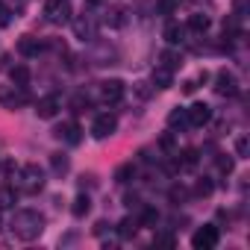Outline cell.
Returning a JSON list of instances; mask_svg holds the SVG:
<instances>
[{
    "mask_svg": "<svg viewBox=\"0 0 250 250\" xmlns=\"http://www.w3.org/2000/svg\"><path fill=\"white\" fill-rule=\"evenodd\" d=\"M9 229L18 241H36L44 232V215L39 209H18L9 221Z\"/></svg>",
    "mask_w": 250,
    "mask_h": 250,
    "instance_id": "6da1fadb",
    "label": "cell"
},
{
    "mask_svg": "<svg viewBox=\"0 0 250 250\" xmlns=\"http://www.w3.org/2000/svg\"><path fill=\"white\" fill-rule=\"evenodd\" d=\"M12 186L18 188V191H24V194H39L42 188H44V171L39 168V165H21L15 174H12Z\"/></svg>",
    "mask_w": 250,
    "mask_h": 250,
    "instance_id": "7a4b0ae2",
    "label": "cell"
},
{
    "mask_svg": "<svg viewBox=\"0 0 250 250\" xmlns=\"http://www.w3.org/2000/svg\"><path fill=\"white\" fill-rule=\"evenodd\" d=\"M44 15L50 24H68L71 21V0H47Z\"/></svg>",
    "mask_w": 250,
    "mask_h": 250,
    "instance_id": "3957f363",
    "label": "cell"
},
{
    "mask_svg": "<svg viewBox=\"0 0 250 250\" xmlns=\"http://www.w3.org/2000/svg\"><path fill=\"white\" fill-rule=\"evenodd\" d=\"M218 238H221L218 227H215V224H206V227H200V229L191 235V247H194V250H212V247L218 244Z\"/></svg>",
    "mask_w": 250,
    "mask_h": 250,
    "instance_id": "277c9868",
    "label": "cell"
},
{
    "mask_svg": "<svg viewBox=\"0 0 250 250\" xmlns=\"http://www.w3.org/2000/svg\"><path fill=\"white\" fill-rule=\"evenodd\" d=\"M24 103H27V91L21 85H3V88H0V106H3V109L15 112Z\"/></svg>",
    "mask_w": 250,
    "mask_h": 250,
    "instance_id": "5b68a950",
    "label": "cell"
},
{
    "mask_svg": "<svg viewBox=\"0 0 250 250\" xmlns=\"http://www.w3.org/2000/svg\"><path fill=\"white\" fill-rule=\"evenodd\" d=\"M115 130H118V118L112 112H103V115H97L91 121V136L94 139H109Z\"/></svg>",
    "mask_w": 250,
    "mask_h": 250,
    "instance_id": "8992f818",
    "label": "cell"
},
{
    "mask_svg": "<svg viewBox=\"0 0 250 250\" xmlns=\"http://www.w3.org/2000/svg\"><path fill=\"white\" fill-rule=\"evenodd\" d=\"M186 118H188V127H206L212 121V106L209 103H191L186 109Z\"/></svg>",
    "mask_w": 250,
    "mask_h": 250,
    "instance_id": "52a82bcc",
    "label": "cell"
},
{
    "mask_svg": "<svg viewBox=\"0 0 250 250\" xmlns=\"http://www.w3.org/2000/svg\"><path fill=\"white\" fill-rule=\"evenodd\" d=\"M215 91L221 94V97H235L238 94V80H235V74L232 71H218V77H215Z\"/></svg>",
    "mask_w": 250,
    "mask_h": 250,
    "instance_id": "ba28073f",
    "label": "cell"
},
{
    "mask_svg": "<svg viewBox=\"0 0 250 250\" xmlns=\"http://www.w3.org/2000/svg\"><path fill=\"white\" fill-rule=\"evenodd\" d=\"M53 136H56L59 142L71 145V147L83 142V130H80V124H74V121H65V124H59V127L53 130Z\"/></svg>",
    "mask_w": 250,
    "mask_h": 250,
    "instance_id": "9c48e42d",
    "label": "cell"
},
{
    "mask_svg": "<svg viewBox=\"0 0 250 250\" xmlns=\"http://www.w3.org/2000/svg\"><path fill=\"white\" fill-rule=\"evenodd\" d=\"M74 36H77L80 42H91V39L97 36L94 18H91V15H77V18H74Z\"/></svg>",
    "mask_w": 250,
    "mask_h": 250,
    "instance_id": "30bf717a",
    "label": "cell"
},
{
    "mask_svg": "<svg viewBox=\"0 0 250 250\" xmlns=\"http://www.w3.org/2000/svg\"><path fill=\"white\" fill-rule=\"evenodd\" d=\"M124 91H127V88H124L121 80H103L100 83V97L106 103H121L124 100Z\"/></svg>",
    "mask_w": 250,
    "mask_h": 250,
    "instance_id": "8fae6325",
    "label": "cell"
},
{
    "mask_svg": "<svg viewBox=\"0 0 250 250\" xmlns=\"http://www.w3.org/2000/svg\"><path fill=\"white\" fill-rule=\"evenodd\" d=\"M59 109H62V97H59V94H47V97H42V100L36 103V115L44 118V121L53 118Z\"/></svg>",
    "mask_w": 250,
    "mask_h": 250,
    "instance_id": "7c38bea8",
    "label": "cell"
},
{
    "mask_svg": "<svg viewBox=\"0 0 250 250\" xmlns=\"http://www.w3.org/2000/svg\"><path fill=\"white\" fill-rule=\"evenodd\" d=\"M42 50H44V44H42L36 36H21V42H18V53H21V56L33 59V56H39Z\"/></svg>",
    "mask_w": 250,
    "mask_h": 250,
    "instance_id": "4fadbf2b",
    "label": "cell"
},
{
    "mask_svg": "<svg viewBox=\"0 0 250 250\" xmlns=\"http://www.w3.org/2000/svg\"><path fill=\"white\" fill-rule=\"evenodd\" d=\"M171 83H174V71L159 62V65L153 68V85H156V88H171Z\"/></svg>",
    "mask_w": 250,
    "mask_h": 250,
    "instance_id": "5bb4252c",
    "label": "cell"
},
{
    "mask_svg": "<svg viewBox=\"0 0 250 250\" xmlns=\"http://www.w3.org/2000/svg\"><path fill=\"white\" fill-rule=\"evenodd\" d=\"M15 203H18V188L0 186V209H15Z\"/></svg>",
    "mask_w": 250,
    "mask_h": 250,
    "instance_id": "9a60e30c",
    "label": "cell"
},
{
    "mask_svg": "<svg viewBox=\"0 0 250 250\" xmlns=\"http://www.w3.org/2000/svg\"><path fill=\"white\" fill-rule=\"evenodd\" d=\"M30 68L27 65H15L12 71H9V80H12V85H21V88H27L30 85Z\"/></svg>",
    "mask_w": 250,
    "mask_h": 250,
    "instance_id": "2e32d148",
    "label": "cell"
},
{
    "mask_svg": "<svg viewBox=\"0 0 250 250\" xmlns=\"http://www.w3.org/2000/svg\"><path fill=\"white\" fill-rule=\"evenodd\" d=\"M50 168H53L56 177H65V174L71 171V159H68L65 153H50Z\"/></svg>",
    "mask_w": 250,
    "mask_h": 250,
    "instance_id": "e0dca14e",
    "label": "cell"
},
{
    "mask_svg": "<svg viewBox=\"0 0 250 250\" xmlns=\"http://www.w3.org/2000/svg\"><path fill=\"white\" fill-rule=\"evenodd\" d=\"M88 209H91V197H88V194H77V197H74V206H71V215H74V218H85Z\"/></svg>",
    "mask_w": 250,
    "mask_h": 250,
    "instance_id": "ac0fdd59",
    "label": "cell"
},
{
    "mask_svg": "<svg viewBox=\"0 0 250 250\" xmlns=\"http://www.w3.org/2000/svg\"><path fill=\"white\" fill-rule=\"evenodd\" d=\"M209 15H203V12H194V15H188V30L191 33H206L209 30Z\"/></svg>",
    "mask_w": 250,
    "mask_h": 250,
    "instance_id": "d6986e66",
    "label": "cell"
},
{
    "mask_svg": "<svg viewBox=\"0 0 250 250\" xmlns=\"http://www.w3.org/2000/svg\"><path fill=\"white\" fill-rule=\"evenodd\" d=\"M177 165H180V168H186V171L197 168V150H194V147H188V150L177 153Z\"/></svg>",
    "mask_w": 250,
    "mask_h": 250,
    "instance_id": "ffe728a7",
    "label": "cell"
},
{
    "mask_svg": "<svg viewBox=\"0 0 250 250\" xmlns=\"http://www.w3.org/2000/svg\"><path fill=\"white\" fill-rule=\"evenodd\" d=\"M106 24H109V27H124V24H127V9L112 6V9L106 12Z\"/></svg>",
    "mask_w": 250,
    "mask_h": 250,
    "instance_id": "44dd1931",
    "label": "cell"
},
{
    "mask_svg": "<svg viewBox=\"0 0 250 250\" xmlns=\"http://www.w3.org/2000/svg\"><path fill=\"white\" fill-rule=\"evenodd\" d=\"M168 127H171V130H177V127H180V130L188 127V118H186V109H183V106H177V109L168 115Z\"/></svg>",
    "mask_w": 250,
    "mask_h": 250,
    "instance_id": "7402d4cb",
    "label": "cell"
},
{
    "mask_svg": "<svg viewBox=\"0 0 250 250\" xmlns=\"http://www.w3.org/2000/svg\"><path fill=\"white\" fill-rule=\"evenodd\" d=\"M136 232H139V221H136V218H124V221L118 224V235H121V238H133Z\"/></svg>",
    "mask_w": 250,
    "mask_h": 250,
    "instance_id": "603a6c76",
    "label": "cell"
},
{
    "mask_svg": "<svg viewBox=\"0 0 250 250\" xmlns=\"http://www.w3.org/2000/svg\"><path fill=\"white\" fill-rule=\"evenodd\" d=\"M136 221H139V227H156V224H159V212H156L153 206H145Z\"/></svg>",
    "mask_w": 250,
    "mask_h": 250,
    "instance_id": "cb8c5ba5",
    "label": "cell"
},
{
    "mask_svg": "<svg viewBox=\"0 0 250 250\" xmlns=\"http://www.w3.org/2000/svg\"><path fill=\"white\" fill-rule=\"evenodd\" d=\"M133 177H136V165H133V162H127V165H121V168L115 171V180H118V183H130Z\"/></svg>",
    "mask_w": 250,
    "mask_h": 250,
    "instance_id": "d4e9b609",
    "label": "cell"
},
{
    "mask_svg": "<svg viewBox=\"0 0 250 250\" xmlns=\"http://www.w3.org/2000/svg\"><path fill=\"white\" fill-rule=\"evenodd\" d=\"M165 42L168 44H180L183 42V27L180 24H168L165 27Z\"/></svg>",
    "mask_w": 250,
    "mask_h": 250,
    "instance_id": "484cf974",
    "label": "cell"
},
{
    "mask_svg": "<svg viewBox=\"0 0 250 250\" xmlns=\"http://www.w3.org/2000/svg\"><path fill=\"white\" fill-rule=\"evenodd\" d=\"M162 65H165V68H171V71H177V68H180L183 62H180V56H177V53L165 50V53H162Z\"/></svg>",
    "mask_w": 250,
    "mask_h": 250,
    "instance_id": "4316f807",
    "label": "cell"
},
{
    "mask_svg": "<svg viewBox=\"0 0 250 250\" xmlns=\"http://www.w3.org/2000/svg\"><path fill=\"white\" fill-rule=\"evenodd\" d=\"M153 244H156V247H174V244H177V238H174L171 232H159V235L153 238Z\"/></svg>",
    "mask_w": 250,
    "mask_h": 250,
    "instance_id": "83f0119b",
    "label": "cell"
},
{
    "mask_svg": "<svg viewBox=\"0 0 250 250\" xmlns=\"http://www.w3.org/2000/svg\"><path fill=\"white\" fill-rule=\"evenodd\" d=\"M12 24V9L6 3H0V27H9Z\"/></svg>",
    "mask_w": 250,
    "mask_h": 250,
    "instance_id": "f1b7e54d",
    "label": "cell"
},
{
    "mask_svg": "<svg viewBox=\"0 0 250 250\" xmlns=\"http://www.w3.org/2000/svg\"><path fill=\"white\" fill-rule=\"evenodd\" d=\"M194 191H197V194H200V197H209V194H212V183H209V180H206V177H203V180H200V183H197V188H194Z\"/></svg>",
    "mask_w": 250,
    "mask_h": 250,
    "instance_id": "f546056e",
    "label": "cell"
},
{
    "mask_svg": "<svg viewBox=\"0 0 250 250\" xmlns=\"http://www.w3.org/2000/svg\"><path fill=\"white\" fill-rule=\"evenodd\" d=\"M186 197H188V191H186L183 186H174V188H171V200H174V203H183Z\"/></svg>",
    "mask_w": 250,
    "mask_h": 250,
    "instance_id": "4dcf8cb0",
    "label": "cell"
},
{
    "mask_svg": "<svg viewBox=\"0 0 250 250\" xmlns=\"http://www.w3.org/2000/svg\"><path fill=\"white\" fill-rule=\"evenodd\" d=\"M71 106H74V112H85V109H88V97H83V94H80V97H74V100H71Z\"/></svg>",
    "mask_w": 250,
    "mask_h": 250,
    "instance_id": "1f68e13d",
    "label": "cell"
},
{
    "mask_svg": "<svg viewBox=\"0 0 250 250\" xmlns=\"http://www.w3.org/2000/svg\"><path fill=\"white\" fill-rule=\"evenodd\" d=\"M218 171H221V174H232V159H229V156H221V159H218Z\"/></svg>",
    "mask_w": 250,
    "mask_h": 250,
    "instance_id": "d6a6232c",
    "label": "cell"
},
{
    "mask_svg": "<svg viewBox=\"0 0 250 250\" xmlns=\"http://www.w3.org/2000/svg\"><path fill=\"white\" fill-rule=\"evenodd\" d=\"M235 153H238V156H241V159H244V156H247V139H244V136H241V139H238V142H235Z\"/></svg>",
    "mask_w": 250,
    "mask_h": 250,
    "instance_id": "836d02e7",
    "label": "cell"
},
{
    "mask_svg": "<svg viewBox=\"0 0 250 250\" xmlns=\"http://www.w3.org/2000/svg\"><path fill=\"white\" fill-rule=\"evenodd\" d=\"M159 9H162V12L168 15V12L174 9V0H159Z\"/></svg>",
    "mask_w": 250,
    "mask_h": 250,
    "instance_id": "e575fe53",
    "label": "cell"
},
{
    "mask_svg": "<svg viewBox=\"0 0 250 250\" xmlns=\"http://www.w3.org/2000/svg\"><path fill=\"white\" fill-rule=\"evenodd\" d=\"M194 88H197V83H194V80H186V83H183V91H186V94H191Z\"/></svg>",
    "mask_w": 250,
    "mask_h": 250,
    "instance_id": "d590c367",
    "label": "cell"
},
{
    "mask_svg": "<svg viewBox=\"0 0 250 250\" xmlns=\"http://www.w3.org/2000/svg\"><path fill=\"white\" fill-rule=\"evenodd\" d=\"M0 229H3V224H0Z\"/></svg>",
    "mask_w": 250,
    "mask_h": 250,
    "instance_id": "8d00e7d4",
    "label": "cell"
}]
</instances>
